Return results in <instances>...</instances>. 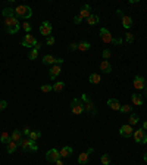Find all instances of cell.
I'll use <instances>...</instances> for the list:
<instances>
[{"label":"cell","instance_id":"cell-1","mask_svg":"<svg viewBox=\"0 0 147 165\" xmlns=\"http://www.w3.org/2000/svg\"><path fill=\"white\" fill-rule=\"evenodd\" d=\"M3 27H5L6 33H9V34H16V33L21 30V22L18 21V18L12 16V18H6V19H5Z\"/></svg>","mask_w":147,"mask_h":165},{"label":"cell","instance_id":"cell-2","mask_svg":"<svg viewBox=\"0 0 147 165\" xmlns=\"http://www.w3.org/2000/svg\"><path fill=\"white\" fill-rule=\"evenodd\" d=\"M33 16V9L30 8V6H27V5H19V6H16L15 8V18H21V19H30Z\"/></svg>","mask_w":147,"mask_h":165},{"label":"cell","instance_id":"cell-3","mask_svg":"<svg viewBox=\"0 0 147 165\" xmlns=\"http://www.w3.org/2000/svg\"><path fill=\"white\" fill-rule=\"evenodd\" d=\"M81 100H82V103H84V111H88L91 115H96V114H97V109L94 108V105H93V102H91V99H90V96H88L87 93H84V94L81 96Z\"/></svg>","mask_w":147,"mask_h":165},{"label":"cell","instance_id":"cell-4","mask_svg":"<svg viewBox=\"0 0 147 165\" xmlns=\"http://www.w3.org/2000/svg\"><path fill=\"white\" fill-rule=\"evenodd\" d=\"M71 112L74 115H81L84 112V103L81 99H72L71 102Z\"/></svg>","mask_w":147,"mask_h":165},{"label":"cell","instance_id":"cell-5","mask_svg":"<svg viewBox=\"0 0 147 165\" xmlns=\"http://www.w3.org/2000/svg\"><path fill=\"white\" fill-rule=\"evenodd\" d=\"M19 146H21V149H22L24 152H36V150L38 149L37 144H36V141H33L31 139H24V140H21Z\"/></svg>","mask_w":147,"mask_h":165},{"label":"cell","instance_id":"cell-6","mask_svg":"<svg viewBox=\"0 0 147 165\" xmlns=\"http://www.w3.org/2000/svg\"><path fill=\"white\" fill-rule=\"evenodd\" d=\"M132 136H134V140H135L137 143H140V144H146V143H147V134H146V131H144L143 128L135 130Z\"/></svg>","mask_w":147,"mask_h":165},{"label":"cell","instance_id":"cell-7","mask_svg":"<svg viewBox=\"0 0 147 165\" xmlns=\"http://www.w3.org/2000/svg\"><path fill=\"white\" fill-rule=\"evenodd\" d=\"M38 31H40V34H41V36L50 37V36H52V31H53V27H52V24H50L49 21H44V22L40 25Z\"/></svg>","mask_w":147,"mask_h":165},{"label":"cell","instance_id":"cell-8","mask_svg":"<svg viewBox=\"0 0 147 165\" xmlns=\"http://www.w3.org/2000/svg\"><path fill=\"white\" fill-rule=\"evenodd\" d=\"M38 41L36 40V37L34 36H31V34H25L24 36V39H22V41H21V44L22 46H25V47H36V44H37Z\"/></svg>","mask_w":147,"mask_h":165},{"label":"cell","instance_id":"cell-9","mask_svg":"<svg viewBox=\"0 0 147 165\" xmlns=\"http://www.w3.org/2000/svg\"><path fill=\"white\" fill-rule=\"evenodd\" d=\"M132 86H134V89H135V90H144V89H146V86H147V81L144 80V77L137 75V77L134 78Z\"/></svg>","mask_w":147,"mask_h":165},{"label":"cell","instance_id":"cell-10","mask_svg":"<svg viewBox=\"0 0 147 165\" xmlns=\"http://www.w3.org/2000/svg\"><path fill=\"white\" fill-rule=\"evenodd\" d=\"M119 134H121V137H125V139L131 137V136L134 134V130H132V125H129V124H125V125H121V128H119Z\"/></svg>","mask_w":147,"mask_h":165},{"label":"cell","instance_id":"cell-11","mask_svg":"<svg viewBox=\"0 0 147 165\" xmlns=\"http://www.w3.org/2000/svg\"><path fill=\"white\" fill-rule=\"evenodd\" d=\"M46 159H47L49 162H56L58 159H60V153H59V150H56V149H50V150H47V152H46Z\"/></svg>","mask_w":147,"mask_h":165},{"label":"cell","instance_id":"cell-12","mask_svg":"<svg viewBox=\"0 0 147 165\" xmlns=\"http://www.w3.org/2000/svg\"><path fill=\"white\" fill-rule=\"evenodd\" d=\"M100 39H102L103 43H112V40H113V37H112V34L109 33L107 28H102L100 30Z\"/></svg>","mask_w":147,"mask_h":165},{"label":"cell","instance_id":"cell-13","mask_svg":"<svg viewBox=\"0 0 147 165\" xmlns=\"http://www.w3.org/2000/svg\"><path fill=\"white\" fill-rule=\"evenodd\" d=\"M78 15H80L82 19H84V18L87 19V18L91 15V8H90V5H82V6H81V11H80V14H78Z\"/></svg>","mask_w":147,"mask_h":165},{"label":"cell","instance_id":"cell-14","mask_svg":"<svg viewBox=\"0 0 147 165\" xmlns=\"http://www.w3.org/2000/svg\"><path fill=\"white\" fill-rule=\"evenodd\" d=\"M93 152V149H90L88 152H82V153H80V156H78V164L80 165H85L87 162H88V158H90V153Z\"/></svg>","mask_w":147,"mask_h":165},{"label":"cell","instance_id":"cell-15","mask_svg":"<svg viewBox=\"0 0 147 165\" xmlns=\"http://www.w3.org/2000/svg\"><path fill=\"white\" fill-rule=\"evenodd\" d=\"M59 74H60V65H53V66L50 68V71H49L50 80H56Z\"/></svg>","mask_w":147,"mask_h":165},{"label":"cell","instance_id":"cell-16","mask_svg":"<svg viewBox=\"0 0 147 165\" xmlns=\"http://www.w3.org/2000/svg\"><path fill=\"white\" fill-rule=\"evenodd\" d=\"M21 137H22V131H21V130H15V131L11 134V140L15 141V143H18V146H19V143H21V140H22Z\"/></svg>","mask_w":147,"mask_h":165},{"label":"cell","instance_id":"cell-17","mask_svg":"<svg viewBox=\"0 0 147 165\" xmlns=\"http://www.w3.org/2000/svg\"><path fill=\"white\" fill-rule=\"evenodd\" d=\"M100 71L104 72V74H110L112 72V65L109 64V61H103L100 64Z\"/></svg>","mask_w":147,"mask_h":165},{"label":"cell","instance_id":"cell-18","mask_svg":"<svg viewBox=\"0 0 147 165\" xmlns=\"http://www.w3.org/2000/svg\"><path fill=\"white\" fill-rule=\"evenodd\" d=\"M56 59L58 58H55V56H52V55H46V56H43V64L44 65H55L56 64Z\"/></svg>","mask_w":147,"mask_h":165},{"label":"cell","instance_id":"cell-19","mask_svg":"<svg viewBox=\"0 0 147 165\" xmlns=\"http://www.w3.org/2000/svg\"><path fill=\"white\" fill-rule=\"evenodd\" d=\"M107 106H109L110 109H113V111H119V109H121V103H119L116 99H109V100H107Z\"/></svg>","mask_w":147,"mask_h":165},{"label":"cell","instance_id":"cell-20","mask_svg":"<svg viewBox=\"0 0 147 165\" xmlns=\"http://www.w3.org/2000/svg\"><path fill=\"white\" fill-rule=\"evenodd\" d=\"M72 152H74V149L71 146H65V147H62V150L59 153H60V158H68V156H71Z\"/></svg>","mask_w":147,"mask_h":165},{"label":"cell","instance_id":"cell-21","mask_svg":"<svg viewBox=\"0 0 147 165\" xmlns=\"http://www.w3.org/2000/svg\"><path fill=\"white\" fill-rule=\"evenodd\" d=\"M99 21H100V18H99V15H96V14H91V15L87 18V24H88V25H96V24H99Z\"/></svg>","mask_w":147,"mask_h":165},{"label":"cell","instance_id":"cell-22","mask_svg":"<svg viewBox=\"0 0 147 165\" xmlns=\"http://www.w3.org/2000/svg\"><path fill=\"white\" fill-rule=\"evenodd\" d=\"M2 15H3L5 19H6V18H12V16H15V9H12V8H6V9L2 11Z\"/></svg>","mask_w":147,"mask_h":165},{"label":"cell","instance_id":"cell-23","mask_svg":"<svg viewBox=\"0 0 147 165\" xmlns=\"http://www.w3.org/2000/svg\"><path fill=\"white\" fill-rule=\"evenodd\" d=\"M122 25H124V28H131L132 27V18L131 16H128V15H125L124 18H122Z\"/></svg>","mask_w":147,"mask_h":165},{"label":"cell","instance_id":"cell-24","mask_svg":"<svg viewBox=\"0 0 147 165\" xmlns=\"http://www.w3.org/2000/svg\"><path fill=\"white\" fill-rule=\"evenodd\" d=\"M143 102H144V99H143V96H141V94H137V93H134V94H132V103H134V105L141 106V105H143Z\"/></svg>","mask_w":147,"mask_h":165},{"label":"cell","instance_id":"cell-25","mask_svg":"<svg viewBox=\"0 0 147 165\" xmlns=\"http://www.w3.org/2000/svg\"><path fill=\"white\" fill-rule=\"evenodd\" d=\"M16 149H18V143H15V141H12V140L6 144V152H8V153H15Z\"/></svg>","mask_w":147,"mask_h":165},{"label":"cell","instance_id":"cell-26","mask_svg":"<svg viewBox=\"0 0 147 165\" xmlns=\"http://www.w3.org/2000/svg\"><path fill=\"white\" fill-rule=\"evenodd\" d=\"M90 47H91V44L88 41H85V40L78 43V50H81V52H87V50H90Z\"/></svg>","mask_w":147,"mask_h":165},{"label":"cell","instance_id":"cell-27","mask_svg":"<svg viewBox=\"0 0 147 165\" xmlns=\"http://www.w3.org/2000/svg\"><path fill=\"white\" fill-rule=\"evenodd\" d=\"M88 81H90L91 84H99V83L102 81V77H100L99 74H91V75L88 77Z\"/></svg>","mask_w":147,"mask_h":165},{"label":"cell","instance_id":"cell-28","mask_svg":"<svg viewBox=\"0 0 147 165\" xmlns=\"http://www.w3.org/2000/svg\"><path fill=\"white\" fill-rule=\"evenodd\" d=\"M52 87H53V90H55V91H58V93H59V91H62V90L65 89V83H63V81H56Z\"/></svg>","mask_w":147,"mask_h":165},{"label":"cell","instance_id":"cell-29","mask_svg":"<svg viewBox=\"0 0 147 165\" xmlns=\"http://www.w3.org/2000/svg\"><path fill=\"white\" fill-rule=\"evenodd\" d=\"M0 141H2L3 144H8V143L11 141V134H9V133H6V131H3V133H2V136H0Z\"/></svg>","mask_w":147,"mask_h":165},{"label":"cell","instance_id":"cell-30","mask_svg":"<svg viewBox=\"0 0 147 165\" xmlns=\"http://www.w3.org/2000/svg\"><path fill=\"white\" fill-rule=\"evenodd\" d=\"M128 121H129V125H135V124L140 121V118H138V115H137V114H131V115H129V118H128Z\"/></svg>","mask_w":147,"mask_h":165},{"label":"cell","instance_id":"cell-31","mask_svg":"<svg viewBox=\"0 0 147 165\" xmlns=\"http://www.w3.org/2000/svg\"><path fill=\"white\" fill-rule=\"evenodd\" d=\"M28 58H30V61L37 59V58H38V49L33 47V49H31V52H30V55H28Z\"/></svg>","mask_w":147,"mask_h":165},{"label":"cell","instance_id":"cell-32","mask_svg":"<svg viewBox=\"0 0 147 165\" xmlns=\"http://www.w3.org/2000/svg\"><path fill=\"white\" fill-rule=\"evenodd\" d=\"M40 137H41V131H31V134H30L28 139H31L33 141H36V140H38Z\"/></svg>","mask_w":147,"mask_h":165},{"label":"cell","instance_id":"cell-33","mask_svg":"<svg viewBox=\"0 0 147 165\" xmlns=\"http://www.w3.org/2000/svg\"><path fill=\"white\" fill-rule=\"evenodd\" d=\"M100 161H102V165H109L110 164V156L107 153H103L102 158H100Z\"/></svg>","mask_w":147,"mask_h":165},{"label":"cell","instance_id":"cell-34","mask_svg":"<svg viewBox=\"0 0 147 165\" xmlns=\"http://www.w3.org/2000/svg\"><path fill=\"white\" fill-rule=\"evenodd\" d=\"M21 28H22V30H24V31H25L27 34H30V33H31V30H33L31 24H30V22H27V21H25V22H24V24L21 25Z\"/></svg>","mask_w":147,"mask_h":165},{"label":"cell","instance_id":"cell-35","mask_svg":"<svg viewBox=\"0 0 147 165\" xmlns=\"http://www.w3.org/2000/svg\"><path fill=\"white\" fill-rule=\"evenodd\" d=\"M131 109H132V108H131L129 105H122L119 111H121L122 114H129V112H131Z\"/></svg>","mask_w":147,"mask_h":165},{"label":"cell","instance_id":"cell-36","mask_svg":"<svg viewBox=\"0 0 147 165\" xmlns=\"http://www.w3.org/2000/svg\"><path fill=\"white\" fill-rule=\"evenodd\" d=\"M53 90V87L50 86V84H44V86H41V91L43 93H49V91H52Z\"/></svg>","mask_w":147,"mask_h":165},{"label":"cell","instance_id":"cell-37","mask_svg":"<svg viewBox=\"0 0 147 165\" xmlns=\"http://www.w3.org/2000/svg\"><path fill=\"white\" fill-rule=\"evenodd\" d=\"M125 41H126V43H129V44H131V43H132V41H134V36H132V34H131V33H126V34H125Z\"/></svg>","mask_w":147,"mask_h":165},{"label":"cell","instance_id":"cell-38","mask_svg":"<svg viewBox=\"0 0 147 165\" xmlns=\"http://www.w3.org/2000/svg\"><path fill=\"white\" fill-rule=\"evenodd\" d=\"M55 43H56V40H55V37H53V36H50V37H47V39H46V44H47V46H53Z\"/></svg>","mask_w":147,"mask_h":165},{"label":"cell","instance_id":"cell-39","mask_svg":"<svg viewBox=\"0 0 147 165\" xmlns=\"http://www.w3.org/2000/svg\"><path fill=\"white\" fill-rule=\"evenodd\" d=\"M68 50H71V52H75V50H78V43H69V46H68Z\"/></svg>","mask_w":147,"mask_h":165},{"label":"cell","instance_id":"cell-40","mask_svg":"<svg viewBox=\"0 0 147 165\" xmlns=\"http://www.w3.org/2000/svg\"><path fill=\"white\" fill-rule=\"evenodd\" d=\"M110 55H112V53H110L109 49H104V50H103V59H104V61H107V59L110 58Z\"/></svg>","mask_w":147,"mask_h":165},{"label":"cell","instance_id":"cell-41","mask_svg":"<svg viewBox=\"0 0 147 165\" xmlns=\"http://www.w3.org/2000/svg\"><path fill=\"white\" fill-rule=\"evenodd\" d=\"M122 41H124V40H122L121 37H113V40H112V43L116 44V46H118V44H122Z\"/></svg>","mask_w":147,"mask_h":165},{"label":"cell","instance_id":"cell-42","mask_svg":"<svg viewBox=\"0 0 147 165\" xmlns=\"http://www.w3.org/2000/svg\"><path fill=\"white\" fill-rule=\"evenodd\" d=\"M22 134H24L25 137H30V134H31V130H30V127H25V128L22 130Z\"/></svg>","mask_w":147,"mask_h":165},{"label":"cell","instance_id":"cell-43","mask_svg":"<svg viewBox=\"0 0 147 165\" xmlns=\"http://www.w3.org/2000/svg\"><path fill=\"white\" fill-rule=\"evenodd\" d=\"M6 106H8L6 100H0V111H3V109H6Z\"/></svg>","mask_w":147,"mask_h":165},{"label":"cell","instance_id":"cell-44","mask_svg":"<svg viewBox=\"0 0 147 165\" xmlns=\"http://www.w3.org/2000/svg\"><path fill=\"white\" fill-rule=\"evenodd\" d=\"M74 22H75V24H81V22H82V18H81L80 15H77V16H74Z\"/></svg>","mask_w":147,"mask_h":165},{"label":"cell","instance_id":"cell-45","mask_svg":"<svg viewBox=\"0 0 147 165\" xmlns=\"http://www.w3.org/2000/svg\"><path fill=\"white\" fill-rule=\"evenodd\" d=\"M116 16H119V18H121V19H122V18H124V16H125V15H124V12H122V11H121V9H118V11H116Z\"/></svg>","mask_w":147,"mask_h":165},{"label":"cell","instance_id":"cell-46","mask_svg":"<svg viewBox=\"0 0 147 165\" xmlns=\"http://www.w3.org/2000/svg\"><path fill=\"white\" fill-rule=\"evenodd\" d=\"M141 128H143V130H144V131H146V130H147V119H146V121H144V122H143V127H141Z\"/></svg>","mask_w":147,"mask_h":165},{"label":"cell","instance_id":"cell-47","mask_svg":"<svg viewBox=\"0 0 147 165\" xmlns=\"http://www.w3.org/2000/svg\"><path fill=\"white\" fill-rule=\"evenodd\" d=\"M56 165H63V162H62L60 159H58V161H56Z\"/></svg>","mask_w":147,"mask_h":165},{"label":"cell","instance_id":"cell-48","mask_svg":"<svg viewBox=\"0 0 147 165\" xmlns=\"http://www.w3.org/2000/svg\"><path fill=\"white\" fill-rule=\"evenodd\" d=\"M143 159H144V162H147V152L143 155Z\"/></svg>","mask_w":147,"mask_h":165},{"label":"cell","instance_id":"cell-49","mask_svg":"<svg viewBox=\"0 0 147 165\" xmlns=\"http://www.w3.org/2000/svg\"><path fill=\"white\" fill-rule=\"evenodd\" d=\"M144 96L147 97V86H146V89H144Z\"/></svg>","mask_w":147,"mask_h":165},{"label":"cell","instance_id":"cell-50","mask_svg":"<svg viewBox=\"0 0 147 165\" xmlns=\"http://www.w3.org/2000/svg\"><path fill=\"white\" fill-rule=\"evenodd\" d=\"M109 165H110V164H109Z\"/></svg>","mask_w":147,"mask_h":165}]
</instances>
